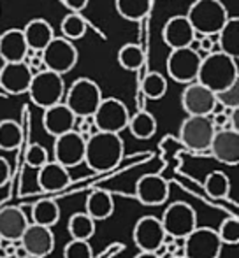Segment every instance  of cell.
<instances>
[{
    "label": "cell",
    "mask_w": 239,
    "mask_h": 258,
    "mask_svg": "<svg viewBox=\"0 0 239 258\" xmlns=\"http://www.w3.org/2000/svg\"><path fill=\"white\" fill-rule=\"evenodd\" d=\"M102 100L100 86L93 79L79 78L65 90L64 104L76 114V118L92 116Z\"/></svg>",
    "instance_id": "cell-4"
},
{
    "label": "cell",
    "mask_w": 239,
    "mask_h": 258,
    "mask_svg": "<svg viewBox=\"0 0 239 258\" xmlns=\"http://www.w3.org/2000/svg\"><path fill=\"white\" fill-rule=\"evenodd\" d=\"M85 146H86V139L81 134L76 132V130L56 136L55 144H53L55 162L62 163L67 169L79 165L85 160Z\"/></svg>",
    "instance_id": "cell-13"
},
{
    "label": "cell",
    "mask_w": 239,
    "mask_h": 258,
    "mask_svg": "<svg viewBox=\"0 0 239 258\" xmlns=\"http://www.w3.org/2000/svg\"><path fill=\"white\" fill-rule=\"evenodd\" d=\"M21 258H41V256H35V255H28V253H27V255H23V256H21Z\"/></svg>",
    "instance_id": "cell-45"
},
{
    "label": "cell",
    "mask_w": 239,
    "mask_h": 258,
    "mask_svg": "<svg viewBox=\"0 0 239 258\" xmlns=\"http://www.w3.org/2000/svg\"><path fill=\"white\" fill-rule=\"evenodd\" d=\"M134 258H160L155 251H139Z\"/></svg>",
    "instance_id": "cell-44"
},
{
    "label": "cell",
    "mask_w": 239,
    "mask_h": 258,
    "mask_svg": "<svg viewBox=\"0 0 239 258\" xmlns=\"http://www.w3.org/2000/svg\"><path fill=\"white\" fill-rule=\"evenodd\" d=\"M76 125V114L64 104V100L55 105H49L42 112V126L46 134L56 137L65 132L74 130Z\"/></svg>",
    "instance_id": "cell-19"
},
{
    "label": "cell",
    "mask_w": 239,
    "mask_h": 258,
    "mask_svg": "<svg viewBox=\"0 0 239 258\" xmlns=\"http://www.w3.org/2000/svg\"><path fill=\"white\" fill-rule=\"evenodd\" d=\"M0 258H6V256H0Z\"/></svg>",
    "instance_id": "cell-48"
},
{
    "label": "cell",
    "mask_w": 239,
    "mask_h": 258,
    "mask_svg": "<svg viewBox=\"0 0 239 258\" xmlns=\"http://www.w3.org/2000/svg\"><path fill=\"white\" fill-rule=\"evenodd\" d=\"M25 41H27L28 48L35 49V51H42V49L48 46V42L55 37V32H53L51 23H48L42 18H34L30 20L23 28Z\"/></svg>",
    "instance_id": "cell-24"
},
{
    "label": "cell",
    "mask_w": 239,
    "mask_h": 258,
    "mask_svg": "<svg viewBox=\"0 0 239 258\" xmlns=\"http://www.w3.org/2000/svg\"><path fill=\"white\" fill-rule=\"evenodd\" d=\"M93 125L100 132H111L119 134L127 128L130 119L129 107L122 102L116 97H107V99L100 100L99 107L92 114Z\"/></svg>",
    "instance_id": "cell-8"
},
{
    "label": "cell",
    "mask_w": 239,
    "mask_h": 258,
    "mask_svg": "<svg viewBox=\"0 0 239 258\" xmlns=\"http://www.w3.org/2000/svg\"><path fill=\"white\" fill-rule=\"evenodd\" d=\"M237 79H239V71H237L236 58L216 49V51H211L206 54V56H202L195 81L208 86L211 92L218 93L222 90L229 88L230 85H234Z\"/></svg>",
    "instance_id": "cell-2"
},
{
    "label": "cell",
    "mask_w": 239,
    "mask_h": 258,
    "mask_svg": "<svg viewBox=\"0 0 239 258\" xmlns=\"http://www.w3.org/2000/svg\"><path fill=\"white\" fill-rule=\"evenodd\" d=\"M183 241V255L187 258H220L223 242L211 227H195Z\"/></svg>",
    "instance_id": "cell-7"
},
{
    "label": "cell",
    "mask_w": 239,
    "mask_h": 258,
    "mask_svg": "<svg viewBox=\"0 0 239 258\" xmlns=\"http://www.w3.org/2000/svg\"><path fill=\"white\" fill-rule=\"evenodd\" d=\"M172 258H187V256H185V255H180V256H172Z\"/></svg>",
    "instance_id": "cell-46"
},
{
    "label": "cell",
    "mask_w": 239,
    "mask_h": 258,
    "mask_svg": "<svg viewBox=\"0 0 239 258\" xmlns=\"http://www.w3.org/2000/svg\"><path fill=\"white\" fill-rule=\"evenodd\" d=\"M213 158L225 165H237L239 163V130L220 128L215 132L209 150Z\"/></svg>",
    "instance_id": "cell-18"
},
{
    "label": "cell",
    "mask_w": 239,
    "mask_h": 258,
    "mask_svg": "<svg viewBox=\"0 0 239 258\" xmlns=\"http://www.w3.org/2000/svg\"><path fill=\"white\" fill-rule=\"evenodd\" d=\"M28 44L21 28H9L0 34V58L6 61H23Z\"/></svg>",
    "instance_id": "cell-23"
},
{
    "label": "cell",
    "mask_w": 239,
    "mask_h": 258,
    "mask_svg": "<svg viewBox=\"0 0 239 258\" xmlns=\"http://www.w3.org/2000/svg\"><path fill=\"white\" fill-rule=\"evenodd\" d=\"M64 258H93V248L90 241L71 239L64 248Z\"/></svg>",
    "instance_id": "cell-37"
},
{
    "label": "cell",
    "mask_w": 239,
    "mask_h": 258,
    "mask_svg": "<svg viewBox=\"0 0 239 258\" xmlns=\"http://www.w3.org/2000/svg\"><path fill=\"white\" fill-rule=\"evenodd\" d=\"M136 197L143 206H162L169 199V181L160 174H144L136 184Z\"/></svg>",
    "instance_id": "cell-16"
},
{
    "label": "cell",
    "mask_w": 239,
    "mask_h": 258,
    "mask_svg": "<svg viewBox=\"0 0 239 258\" xmlns=\"http://www.w3.org/2000/svg\"><path fill=\"white\" fill-rule=\"evenodd\" d=\"M118 63L125 71H139L144 65V49L139 44H132V42H127L119 48L118 51Z\"/></svg>",
    "instance_id": "cell-31"
},
{
    "label": "cell",
    "mask_w": 239,
    "mask_h": 258,
    "mask_svg": "<svg viewBox=\"0 0 239 258\" xmlns=\"http://www.w3.org/2000/svg\"><path fill=\"white\" fill-rule=\"evenodd\" d=\"M37 183L39 188L42 191H62L71 184V176H69V169L64 167L58 162H46L44 165L39 169V176H37Z\"/></svg>",
    "instance_id": "cell-22"
},
{
    "label": "cell",
    "mask_w": 239,
    "mask_h": 258,
    "mask_svg": "<svg viewBox=\"0 0 239 258\" xmlns=\"http://www.w3.org/2000/svg\"><path fill=\"white\" fill-rule=\"evenodd\" d=\"M118 14L123 20L141 21L151 9V0H114Z\"/></svg>",
    "instance_id": "cell-29"
},
{
    "label": "cell",
    "mask_w": 239,
    "mask_h": 258,
    "mask_svg": "<svg viewBox=\"0 0 239 258\" xmlns=\"http://www.w3.org/2000/svg\"><path fill=\"white\" fill-rule=\"evenodd\" d=\"M141 92L146 99L150 100H160L167 93V79L157 71H151L144 76L141 83Z\"/></svg>",
    "instance_id": "cell-32"
},
{
    "label": "cell",
    "mask_w": 239,
    "mask_h": 258,
    "mask_svg": "<svg viewBox=\"0 0 239 258\" xmlns=\"http://www.w3.org/2000/svg\"><path fill=\"white\" fill-rule=\"evenodd\" d=\"M204 190L213 199H225L230 191V179L222 170H213L206 176Z\"/></svg>",
    "instance_id": "cell-34"
},
{
    "label": "cell",
    "mask_w": 239,
    "mask_h": 258,
    "mask_svg": "<svg viewBox=\"0 0 239 258\" xmlns=\"http://www.w3.org/2000/svg\"><path fill=\"white\" fill-rule=\"evenodd\" d=\"M11 179V165L4 156H0V188L6 186V183Z\"/></svg>",
    "instance_id": "cell-41"
},
{
    "label": "cell",
    "mask_w": 239,
    "mask_h": 258,
    "mask_svg": "<svg viewBox=\"0 0 239 258\" xmlns=\"http://www.w3.org/2000/svg\"><path fill=\"white\" fill-rule=\"evenodd\" d=\"M60 30L62 35L69 41H79L86 35V30H88V23L86 20L81 16V13H71L62 20L60 23Z\"/></svg>",
    "instance_id": "cell-33"
},
{
    "label": "cell",
    "mask_w": 239,
    "mask_h": 258,
    "mask_svg": "<svg viewBox=\"0 0 239 258\" xmlns=\"http://www.w3.org/2000/svg\"><path fill=\"white\" fill-rule=\"evenodd\" d=\"M67 228L72 239L90 241L95 235V220L88 213H74L69 218Z\"/></svg>",
    "instance_id": "cell-28"
},
{
    "label": "cell",
    "mask_w": 239,
    "mask_h": 258,
    "mask_svg": "<svg viewBox=\"0 0 239 258\" xmlns=\"http://www.w3.org/2000/svg\"><path fill=\"white\" fill-rule=\"evenodd\" d=\"M127 128L130 130V134H132L136 139L148 141L157 134V119H155V116L151 114V112L141 109L136 114H130Z\"/></svg>",
    "instance_id": "cell-27"
},
{
    "label": "cell",
    "mask_w": 239,
    "mask_h": 258,
    "mask_svg": "<svg viewBox=\"0 0 239 258\" xmlns=\"http://www.w3.org/2000/svg\"><path fill=\"white\" fill-rule=\"evenodd\" d=\"M160 221L165 234H171L174 239H185L197 227V213L190 204L178 201L165 207Z\"/></svg>",
    "instance_id": "cell-11"
},
{
    "label": "cell",
    "mask_w": 239,
    "mask_h": 258,
    "mask_svg": "<svg viewBox=\"0 0 239 258\" xmlns=\"http://www.w3.org/2000/svg\"><path fill=\"white\" fill-rule=\"evenodd\" d=\"M41 53L44 67L62 76L69 74L76 67L79 58L76 44L65 37H53Z\"/></svg>",
    "instance_id": "cell-9"
},
{
    "label": "cell",
    "mask_w": 239,
    "mask_h": 258,
    "mask_svg": "<svg viewBox=\"0 0 239 258\" xmlns=\"http://www.w3.org/2000/svg\"><path fill=\"white\" fill-rule=\"evenodd\" d=\"M65 90L67 88H65L64 76L44 69V71H39L32 76V81L27 93L30 95V100L37 107L46 109L49 105L62 102Z\"/></svg>",
    "instance_id": "cell-5"
},
{
    "label": "cell",
    "mask_w": 239,
    "mask_h": 258,
    "mask_svg": "<svg viewBox=\"0 0 239 258\" xmlns=\"http://www.w3.org/2000/svg\"><path fill=\"white\" fill-rule=\"evenodd\" d=\"M229 123H230V126H232L234 130H239V107H236V109H232V111H230Z\"/></svg>",
    "instance_id": "cell-43"
},
{
    "label": "cell",
    "mask_w": 239,
    "mask_h": 258,
    "mask_svg": "<svg viewBox=\"0 0 239 258\" xmlns=\"http://www.w3.org/2000/svg\"><path fill=\"white\" fill-rule=\"evenodd\" d=\"M2 242H4V241H2V237H0V248H2Z\"/></svg>",
    "instance_id": "cell-47"
},
{
    "label": "cell",
    "mask_w": 239,
    "mask_h": 258,
    "mask_svg": "<svg viewBox=\"0 0 239 258\" xmlns=\"http://www.w3.org/2000/svg\"><path fill=\"white\" fill-rule=\"evenodd\" d=\"M18 242L25 249V253L41 258L51 255L55 249V235L51 232V227H44V225L37 223H28V227L25 228L23 235Z\"/></svg>",
    "instance_id": "cell-14"
},
{
    "label": "cell",
    "mask_w": 239,
    "mask_h": 258,
    "mask_svg": "<svg viewBox=\"0 0 239 258\" xmlns=\"http://www.w3.org/2000/svg\"><path fill=\"white\" fill-rule=\"evenodd\" d=\"M164 235L165 230L162 227L160 218L157 216H143L134 225L132 239L139 251H157L160 248Z\"/></svg>",
    "instance_id": "cell-15"
},
{
    "label": "cell",
    "mask_w": 239,
    "mask_h": 258,
    "mask_svg": "<svg viewBox=\"0 0 239 258\" xmlns=\"http://www.w3.org/2000/svg\"><path fill=\"white\" fill-rule=\"evenodd\" d=\"M195 30L192 28L190 21L187 20V16H172L165 21L164 28H162V37L164 42L171 49L178 48H187L190 46V42L194 41Z\"/></svg>",
    "instance_id": "cell-21"
},
{
    "label": "cell",
    "mask_w": 239,
    "mask_h": 258,
    "mask_svg": "<svg viewBox=\"0 0 239 258\" xmlns=\"http://www.w3.org/2000/svg\"><path fill=\"white\" fill-rule=\"evenodd\" d=\"M199 41V53H211L216 51V35H201Z\"/></svg>",
    "instance_id": "cell-40"
},
{
    "label": "cell",
    "mask_w": 239,
    "mask_h": 258,
    "mask_svg": "<svg viewBox=\"0 0 239 258\" xmlns=\"http://www.w3.org/2000/svg\"><path fill=\"white\" fill-rule=\"evenodd\" d=\"M21 144L20 123L14 119H2L0 121V150L14 151Z\"/></svg>",
    "instance_id": "cell-35"
},
{
    "label": "cell",
    "mask_w": 239,
    "mask_h": 258,
    "mask_svg": "<svg viewBox=\"0 0 239 258\" xmlns=\"http://www.w3.org/2000/svg\"><path fill=\"white\" fill-rule=\"evenodd\" d=\"M48 160H49L48 150H46L42 144H37V143L30 144L27 153H25V162H27V165L32 167V169H41Z\"/></svg>",
    "instance_id": "cell-38"
},
{
    "label": "cell",
    "mask_w": 239,
    "mask_h": 258,
    "mask_svg": "<svg viewBox=\"0 0 239 258\" xmlns=\"http://www.w3.org/2000/svg\"><path fill=\"white\" fill-rule=\"evenodd\" d=\"M85 213H88L95 221H104L107 218H111L114 213L113 194L107 190H102V188L90 191V195L86 197Z\"/></svg>",
    "instance_id": "cell-25"
},
{
    "label": "cell",
    "mask_w": 239,
    "mask_h": 258,
    "mask_svg": "<svg viewBox=\"0 0 239 258\" xmlns=\"http://www.w3.org/2000/svg\"><path fill=\"white\" fill-rule=\"evenodd\" d=\"M32 76L34 72L25 61H6L0 69V88L9 95H23L28 92Z\"/></svg>",
    "instance_id": "cell-17"
},
{
    "label": "cell",
    "mask_w": 239,
    "mask_h": 258,
    "mask_svg": "<svg viewBox=\"0 0 239 258\" xmlns=\"http://www.w3.org/2000/svg\"><path fill=\"white\" fill-rule=\"evenodd\" d=\"M90 0H64V4L72 11V13H83L88 7Z\"/></svg>",
    "instance_id": "cell-42"
},
{
    "label": "cell",
    "mask_w": 239,
    "mask_h": 258,
    "mask_svg": "<svg viewBox=\"0 0 239 258\" xmlns=\"http://www.w3.org/2000/svg\"><path fill=\"white\" fill-rule=\"evenodd\" d=\"M60 220V207L55 201H39L32 207V223L44 225V227H53Z\"/></svg>",
    "instance_id": "cell-30"
},
{
    "label": "cell",
    "mask_w": 239,
    "mask_h": 258,
    "mask_svg": "<svg viewBox=\"0 0 239 258\" xmlns=\"http://www.w3.org/2000/svg\"><path fill=\"white\" fill-rule=\"evenodd\" d=\"M185 16L192 28L202 35H216L229 20V13L222 0H195Z\"/></svg>",
    "instance_id": "cell-3"
},
{
    "label": "cell",
    "mask_w": 239,
    "mask_h": 258,
    "mask_svg": "<svg viewBox=\"0 0 239 258\" xmlns=\"http://www.w3.org/2000/svg\"><path fill=\"white\" fill-rule=\"evenodd\" d=\"M216 95L208 86L192 81L181 92V107L190 116H211L216 111Z\"/></svg>",
    "instance_id": "cell-12"
},
{
    "label": "cell",
    "mask_w": 239,
    "mask_h": 258,
    "mask_svg": "<svg viewBox=\"0 0 239 258\" xmlns=\"http://www.w3.org/2000/svg\"><path fill=\"white\" fill-rule=\"evenodd\" d=\"M123 150L125 146L119 134L97 130L86 139L83 163H86L93 172H107L122 162Z\"/></svg>",
    "instance_id": "cell-1"
},
{
    "label": "cell",
    "mask_w": 239,
    "mask_h": 258,
    "mask_svg": "<svg viewBox=\"0 0 239 258\" xmlns=\"http://www.w3.org/2000/svg\"><path fill=\"white\" fill-rule=\"evenodd\" d=\"M201 60L202 54L192 49L190 46L171 49V53L167 56V63H165L169 78L172 81L180 83V85H188V83L195 81Z\"/></svg>",
    "instance_id": "cell-10"
},
{
    "label": "cell",
    "mask_w": 239,
    "mask_h": 258,
    "mask_svg": "<svg viewBox=\"0 0 239 258\" xmlns=\"http://www.w3.org/2000/svg\"><path fill=\"white\" fill-rule=\"evenodd\" d=\"M28 218L25 211L18 206L0 207V237L7 242H18L28 227Z\"/></svg>",
    "instance_id": "cell-20"
},
{
    "label": "cell",
    "mask_w": 239,
    "mask_h": 258,
    "mask_svg": "<svg viewBox=\"0 0 239 258\" xmlns=\"http://www.w3.org/2000/svg\"><path fill=\"white\" fill-rule=\"evenodd\" d=\"M216 128L211 116H190L183 119L180 126V141L187 150L194 153H202L209 150Z\"/></svg>",
    "instance_id": "cell-6"
},
{
    "label": "cell",
    "mask_w": 239,
    "mask_h": 258,
    "mask_svg": "<svg viewBox=\"0 0 239 258\" xmlns=\"http://www.w3.org/2000/svg\"><path fill=\"white\" fill-rule=\"evenodd\" d=\"M216 95V102L222 107H229V109H236L239 107V79L234 85H230L229 88L222 90V92L215 93Z\"/></svg>",
    "instance_id": "cell-39"
},
{
    "label": "cell",
    "mask_w": 239,
    "mask_h": 258,
    "mask_svg": "<svg viewBox=\"0 0 239 258\" xmlns=\"http://www.w3.org/2000/svg\"><path fill=\"white\" fill-rule=\"evenodd\" d=\"M216 232H218L220 241H222L223 244L236 246L239 242V220H237V216L225 218Z\"/></svg>",
    "instance_id": "cell-36"
},
{
    "label": "cell",
    "mask_w": 239,
    "mask_h": 258,
    "mask_svg": "<svg viewBox=\"0 0 239 258\" xmlns=\"http://www.w3.org/2000/svg\"><path fill=\"white\" fill-rule=\"evenodd\" d=\"M216 46L220 51L227 53L229 56H239V18L229 16V20L223 23L220 32L216 34Z\"/></svg>",
    "instance_id": "cell-26"
}]
</instances>
